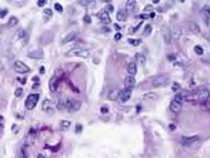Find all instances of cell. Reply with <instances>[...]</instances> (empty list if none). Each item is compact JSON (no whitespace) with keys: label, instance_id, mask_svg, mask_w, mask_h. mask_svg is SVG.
Instances as JSON below:
<instances>
[{"label":"cell","instance_id":"cell-1","mask_svg":"<svg viewBox=\"0 0 210 158\" xmlns=\"http://www.w3.org/2000/svg\"><path fill=\"white\" fill-rule=\"evenodd\" d=\"M197 98H199V101L203 104V105H210V90L206 86H200L196 90Z\"/></svg>","mask_w":210,"mask_h":158},{"label":"cell","instance_id":"cell-2","mask_svg":"<svg viewBox=\"0 0 210 158\" xmlns=\"http://www.w3.org/2000/svg\"><path fill=\"white\" fill-rule=\"evenodd\" d=\"M63 71L58 68V70H56L55 72V76H52L51 80H49V90L52 92H55L57 90V87H58V84L61 82V80L63 79Z\"/></svg>","mask_w":210,"mask_h":158},{"label":"cell","instance_id":"cell-3","mask_svg":"<svg viewBox=\"0 0 210 158\" xmlns=\"http://www.w3.org/2000/svg\"><path fill=\"white\" fill-rule=\"evenodd\" d=\"M170 82V76L169 75H158L152 80V86L153 87H163Z\"/></svg>","mask_w":210,"mask_h":158},{"label":"cell","instance_id":"cell-4","mask_svg":"<svg viewBox=\"0 0 210 158\" xmlns=\"http://www.w3.org/2000/svg\"><path fill=\"white\" fill-rule=\"evenodd\" d=\"M38 100H39V94H30L25 99V109L27 110H33L36 107Z\"/></svg>","mask_w":210,"mask_h":158},{"label":"cell","instance_id":"cell-5","mask_svg":"<svg viewBox=\"0 0 210 158\" xmlns=\"http://www.w3.org/2000/svg\"><path fill=\"white\" fill-rule=\"evenodd\" d=\"M200 137L199 136H192V137H184L181 139V143L184 147H195L196 144H199Z\"/></svg>","mask_w":210,"mask_h":158},{"label":"cell","instance_id":"cell-6","mask_svg":"<svg viewBox=\"0 0 210 158\" xmlns=\"http://www.w3.org/2000/svg\"><path fill=\"white\" fill-rule=\"evenodd\" d=\"M55 109H56V105L51 101V100H48V99L43 100V103H42V110H43L46 114L52 115L55 113Z\"/></svg>","mask_w":210,"mask_h":158},{"label":"cell","instance_id":"cell-7","mask_svg":"<svg viewBox=\"0 0 210 158\" xmlns=\"http://www.w3.org/2000/svg\"><path fill=\"white\" fill-rule=\"evenodd\" d=\"M14 71L18 72V74H28L30 71V68L27 66L24 62H22V61H15L14 62Z\"/></svg>","mask_w":210,"mask_h":158},{"label":"cell","instance_id":"cell-8","mask_svg":"<svg viewBox=\"0 0 210 158\" xmlns=\"http://www.w3.org/2000/svg\"><path fill=\"white\" fill-rule=\"evenodd\" d=\"M67 56H76V57H89L90 52L87 49H82V48H74L71 51L67 52Z\"/></svg>","mask_w":210,"mask_h":158},{"label":"cell","instance_id":"cell-9","mask_svg":"<svg viewBox=\"0 0 210 158\" xmlns=\"http://www.w3.org/2000/svg\"><path fill=\"white\" fill-rule=\"evenodd\" d=\"M70 104H71V100L67 99V98H60L58 103H57L56 107L58 110H68V107H70Z\"/></svg>","mask_w":210,"mask_h":158},{"label":"cell","instance_id":"cell-10","mask_svg":"<svg viewBox=\"0 0 210 158\" xmlns=\"http://www.w3.org/2000/svg\"><path fill=\"white\" fill-rule=\"evenodd\" d=\"M201 17H203V20L206 25H210V6L205 5L201 10Z\"/></svg>","mask_w":210,"mask_h":158},{"label":"cell","instance_id":"cell-11","mask_svg":"<svg viewBox=\"0 0 210 158\" xmlns=\"http://www.w3.org/2000/svg\"><path fill=\"white\" fill-rule=\"evenodd\" d=\"M170 110L172 111V113H175V114H178L182 110V103H178V101H176V100L172 99V101L170 103Z\"/></svg>","mask_w":210,"mask_h":158},{"label":"cell","instance_id":"cell-12","mask_svg":"<svg viewBox=\"0 0 210 158\" xmlns=\"http://www.w3.org/2000/svg\"><path fill=\"white\" fill-rule=\"evenodd\" d=\"M131 95H132V90L131 88H124L123 91H120V94H119V99L122 103H125V101H128L129 99H131Z\"/></svg>","mask_w":210,"mask_h":158},{"label":"cell","instance_id":"cell-13","mask_svg":"<svg viewBox=\"0 0 210 158\" xmlns=\"http://www.w3.org/2000/svg\"><path fill=\"white\" fill-rule=\"evenodd\" d=\"M96 15H98V18L100 19L103 23H106V24H108V23L112 22V19H110V15H109V13H108L106 10H100Z\"/></svg>","mask_w":210,"mask_h":158},{"label":"cell","instance_id":"cell-14","mask_svg":"<svg viewBox=\"0 0 210 158\" xmlns=\"http://www.w3.org/2000/svg\"><path fill=\"white\" fill-rule=\"evenodd\" d=\"M124 86H125V88H132L136 86V77L134 76H127V77L124 79Z\"/></svg>","mask_w":210,"mask_h":158},{"label":"cell","instance_id":"cell-15","mask_svg":"<svg viewBox=\"0 0 210 158\" xmlns=\"http://www.w3.org/2000/svg\"><path fill=\"white\" fill-rule=\"evenodd\" d=\"M29 58H34V60H41L43 58V51L42 49H34V51H30L28 53Z\"/></svg>","mask_w":210,"mask_h":158},{"label":"cell","instance_id":"cell-16","mask_svg":"<svg viewBox=\"0 0 210 158\" xmlns=\"http://www.w3.org/2000/svg\"><path fill=\"white\" fill-rule=\"evenodd\" d=\"M128 18V10L127 9H119L117 13V20L118 22H125Z\"/></svg>","mask_w":210,"mask_h":158},{"label":"cell","instance_id":"cell-17","mask_svg":"<svg viewBox=\"0 0 210 158\" xmlns=\"http://www.w3.org/2000/svg\"><path fill=\"white\" fill-rule=\"evenodd\" d=\"M127 70H128L129 76H134L137 74V70H138V67H137V61H132V62H129Z\"/></svg>","mask_w":210,"mask_h":158},{"label":"cell","instance_id":"cell-18","mask_svg":"<svg viewBox=\"0 0 210 158\" xmlns=\"http://www.w3.org/2000/svg\"><path fill=\"white\" fill-rule=\"evenodd\" d=\"M76 37H77V33H75V32H70L68 34H66V37L62 38L61 43H62V44H66V43H68V42H72L74 39H76Z\"/></svg>","mask_w":210,"mask_h":158},{"label":"cell","instance_id":"cell-19","mask_svg":"<svg viewBox=\"0 0 210 158\" xmlns=\"http://www.w3.org/2000/svg\"><path fill=\"white\" fill-rule=\"evenodd\" d=\"M80 107H81V101H79V100H71V104H70V107H68V111L74 113V111H77Z\"/></svg>","mask_w":210,"mask_h":158},{"label":"cell","instance_id":"cell-20","mask_svg":"<svg viewBox=\"0 0 210 158\" xmlns=\"http://www.w3.org/2000/svg\"><path fill=\"white\" fill-rule=\"evenodd\" d=\"M186 24H188V28L191 33H199L200 32V27L197 25L195 22H188Z\"/></svg>","mask_w":210,"mask_h":158},{"label":"cell","instance_id":"cell-21","mask_svg":"<svg viewBox=\"0 0 210 158\" xmlns=\"http://www.w3.org/2000/svg\"><path fill=\"white\" fill-rule=\"evenodd\" d=\"M19 23V19L17 18V17H10V19L8 20V23H6V25L9 27V28H13V27H15Z\"/></svg>","mask_w":210,"mask_h":158},{"label":"cell","instance_id":"cell-22","mask_svg":"<svg viewBox=\"0 0 210 158\" xmlns=\"http://www.w3.org/2000/svg\"><path fill=\"white\" fill-rule=\"evenodd\" d=\"M171 32L169 29H163V39L166 41V43L167 44H171Z\"/></svg>","mask_w":210,"mask_h":158},{"label":"cell","instance_id":"cell-23","mask_svg":"<svg viewBox=\"0 0 210 158\" xmlns=\"http://www.w3.org/2000/svg\"><path fill=\"white\" fill-rule=\"evenodd\" d=\"M171 36H172L173 38H180L181 36V29H180V27H173V29H172V32H171Z\"/></svg>","mask_w":210,"mask_h":158},{"label":"cell","instance_id":"cell-24","mask_svg":"<svg viewBox=\"0 0 210 158\" xmlns=\"http://www.w3.org/2000/svg\"><path fill=\"white\" fill-rule=\"evenodd\" d=\"M119 94H120V91H118V90H112L109 92V100H115V99H118L119 98Z\"/></svg>","mask_w":210,"mask_h":158},{"label":"cell","instance_id":"cell-25","mask_svg":"<svg viewBox=\"0 0 210 158\" xmlns=\"http://www.w3.org/2000/svg\"><path fill=\"white\" fill-rule=\"evenodd\" d=\"M71 126V121H68V120H62L60 123V129L61 130H66L68 129Z\"/></svg>","mask_w":210,"mask_h":158},{"label":"cell","instance_id":"cell-26","mask_svg":"<svg viewBox=\"0 0 210 158\" xmlns=\"http://www.w3.org/2000/svg\"><path fill=\"white\" fill-rule=\"evenodd\" d=\"M136 6H137V3L134 1V0H128V1L125 3V8H127V10H133Z\"/></svg>","mask_w":210,"mask_h":158},{"label":"cell","instance_id":"cell-27","mask_svg":"<svg viewBox=\"0 0 210 158\" xmlns=\"http://www.w3.org/2000/svg\"><path fill=\"white\" fill-rule=\"evenodd\" d=\"M52 13H53V11H52L51 9H44V11H43V14H44V15H43V20L47 22L48 19L52 17Z\"/></svg>","mask_w":210,"mask_h":158},{"label":"cell","instance_id":"cell-28","mask_svg":"<svg viewBox=\"0 0 210 158\" xmlns=\"http://www.w3.org/2000/svg\"><path fill=\"white\" fill-rule=\"evenodd\" d=\"M128 43L132 44V46H139L140 43H142V39H139V38H137V39H132V38H129Z\"/></svg>","mask_w":210,"mask_h":158},{"label":"cell","instance_id":"cell-29","mask_svg":"<svg viewBox=\"0 0 210 158\" xmlns=\"http://www.w3.org/2000/svg\"><path fill=\"white\" fill-rule=\"evenodd\" d=\"M144 99H157V94H155V92H147V94L144 95Z\"/></svg>","mask_w":210,"mask_h":158},{"label":"cell","instance_id":"cell-30","mask_svg":"<svg viewBox=\"0 0 210 158\" xmlns=\"http://www.w3.org/2000/svg\"><path fill=\"white\" fill-rule=\"evenodd\" d=\"M152 32V25L151 24H147L146 28H144V36H150Z\"/></svg>","mask_w":210,"mask_h":158},{"label":"cell","instance_id":"cell-31","mask_svg":"<svg viewBox=\"0 0 210 158\" xmlns=\"http://www.w3.org/2000/svg\"><path fill=\"white\" fill-rule=\"evenodd\" d=\"M194 51H195V52L197 53V55H200V56H201V55H203V53H204V49L201 48L200 46H195V48H194Z\"/></svg>","mask_w":210,"mask_h":158},{"label":"cell","instance_id":"cell-32","mask_svg":"<svg viewBox=\"0 0 210 158\" xmlns=\"http://www.w3.org/2000/svg\"><path fill=\"white\" fill-rule=\"evenodd\" d=\"M14 95H15V98H20V96L23 95V88H20V87H18L17 90H15V92H14Z\"/></svg>","mask_w":210,"mask_h":158},{"label":"cell","instance_id":"cell-33","mask_svg":"<svg viewBox=\"0 0 210 158\" xmlns=\"http://www.w3.org/2000/svg\"><path fill=\"white\" fill-rule=\"evenodd\" d=\"M181 90V86H180V84H177V82H175L172 85V91L173 92H176V91H180Z\"/></svg>","mask_w":210,"mask_h":158},{"label":"cell","instance_id":"cell-34","mask_svg":"<svg viewBox=\"0 0 210 158\" xmlns=\"http://www.w3.org/2000/svg\"><path fill=\"white\" fill-rule=\"evenodd\" d=\"M84 22H85L86 24H91V18H90V15H85V17H84Z\"/></svg>","mask_w":210,"mask_h":158},{"label":"cell","instance_id":"cell-35","mask_svg":"<svg viewBox=\"0 0 210 158\" xmlns=\"http://www.w3.org/2000/svg\"><path fill=\"white\" fill-rule=\"evenodd\" d=\"M80 5H84V6H87V5H90V4H94V1H79Z\"/></svg>","mask_w":210,"mask_h":158},{"label":"cell","instance_id":"cell-36","mask_svg":"<svg viewBox=\"0 0 210 158\" xmlns=\"http://www.w3.org/2000/svg\"><path fill=\"white\" fill-rule=\"evenodd\" d=\"M6 14H8V10H6V9H4V10H0V18H4V17H6Z\"/></svg>","mask_w":210,"mask_h":158},{"label":"cell","instance_id":"cell-37","mask_svg":"<svg viewBox=\"0 0 210 158\" xmlns=\"http://www.w3.org/2000/svg\"><path fill=\"white\" fill-rule=\"evenodd\" d=\"M55 8H56V10H57V11H60V13L63 10V9H62V6H61L58 3H56V4H55Z\"/></svg>","mask_w":210,"mask_h":158},{"label":"cell","instance_id":"cell-38","mask_svg":"<svg viewBox=\"0 0 210 158\" xmlns=\"http://www.w3.org/2000/svg\"><path fill=\"white\" fill-rule=\"evenodd\" d=\"M44 4H46V0H39V1L37 3V5L38 6H44Z\"/></svg>","mask_w":210,"mask_h":158},{"label":"cell","instance_id":"cell-39","mask_svg":"<svg viewBox=\"0 0 210 158\" xmlns=\"http://www.w3.org/2000/svg\"><path fill=\"white\" fill-rule=\"evenodd\" d=\"M81 129H82V125L77 124V126H76V133H80V132H81Z\"/></svg>","mask_w":210,"mask_h":158},{"label":"cell","instance_id":"cell-40","mask_svg":"<svg viewBox=\"0 0 210 158\" xmlns=\"http://www.w3.org/2000/svg\"><path fill=\"white\" fill-rule=\"evenodd\" d=\"M120 38H122V34H120V33H117L115 36H114V39H115V41H119Z\"/></svg>","mask_w":210,"mask_h":158},{"label":"cell","instance_id":"cell-41","mask_svg":"<svg viewBox=\"0 0 210 158\" xmlns=\"http://www.w3.org/2000/svg\"><path fill=\"white\" fill-rule=\"evenodd\" d=\"M100 111H101L103 114H104V113H108V107H106V106H103L101 109H100Z\"/></svg>","mask_w":210,"mask_h":158},{"label":"cell","instance_id":"cell-42","mask_svg":"<svg viewBox=\"0 0 210 158\" xmlns=\"http://www.w3.org/2000/svg\"><path fill=\"white\" fill-rule=\"evenodd\" d=\"M150 10H152V5H148L144 8V11H150Z\"/></svg>","mask_w":210,"mask_h":158},{"label":"cell","instance_id":"cell-43","mask_svg":"<svg viewBox=\"0 0 210 158\" xmlns=\"http://www.w3.org/2000/svg\"><path fill=\"white\" fill-rule=\"evenodd\" d=\"M140 18H142V19H147V18H150V15H148V14H142V15H140Z\"/></svg>","mask_w":210,"mask_h":158},{"label":"cell","instance_id":"cell-44","mask_svg":"<svg viewBox=\"0 0 210 158\" xmlns=\"http://www.w3.org/2000/svg\"><path fill=\"white\" fill-rule=\"evenodd\" d=\"M139 55V61H140V63H144V58H143V56H140V53H138Z\"/></svg>","mask_w":210,"mask_h":158},{"label":"cell","instance_id":"cell-45","mask_svg":"<svg viewBox=\"0 0 210 158\" xmlns=\"http://www.w3.org/2000/svg\"><path fill=\"white\" fill-rule=\"evenodd\" d=\"M175 58H176V56H173V55H170V56H169V60H171V61L175 60Z\"/></svg>","mask_w":210,"mask_h":158},{"label":"cell","instance_id":"cell-46","mask_svg":"<svg viewBox=\"0 0 210 158\" xmlns=\"http://www.w3.org/2000/svg\"><path fill=\"white\" fill-rule=\"evenodd\" d=\"M37 158H46V156H43L42 153H39V154H37Z\"/></svg>","mask_w":210,"mask_h":158},{"label":"cell","instance_id":"cell-47","mask_svg":"<svg viewBox=\"0 0 210 158\" xmlns=\"http://www.w3.org/2000/svg\"><path fill=\"white\" fill-rule=\"evenodd\" d=\"M108 10H109V11H113V6H112V5H108Z\"/></svg>","mask_w":210,"mask_h":158},{"label":"cell","instance_id":"cell-48","mask_svg":"<svg viewBox=\"0 0 210 158\" xmlns=\"http://www.w3.org/2000/svg\"><path fill=\"white\" fill-rule=\"evenodd\" d=\"M39 72H41V74H43V72H44V67H41V68H39Z\"/></svg>","mask_w":210,"mask_h":158},{"label":"cell","instance_id":"cell-49","mask_svg":"<svg viewBox=\"0 0 210 158\" xmlns=\"http://www.w3.org/2000/svg\"><path fill=\"white\" fill-rule=\"evenodd\" d=\"M155 14H156V13H153V11H152V13H150V18H153Z\"/></svg>","mask_w":210,"mask_h":158},{"label":"cell","instance_id":"cell-50","mask_svg":"<svg viewBox=\"0 0 210 158\" xmlns=\"http://www.w3.org/2000/svg\"><path fill=\"white\" fill-rule=\"evenodd\" d=\"M170 129L173 130V129H175V124H171V125H170Z\"/></svg>","mask_w":210,"mask_h":158},{"label":"cell","instance_id":"cell-51","mask_svg":"<svg viewBox=\"0 0 210 158\" xmlns=\"http://www.w3.org/2000/svg\"><path fill=\"white\" fill-rule=\"evenodd\" d=\"M209 114H210V109H209Z\"/></svg>","mask_w":210,"mask_h":158}]
</instances>
